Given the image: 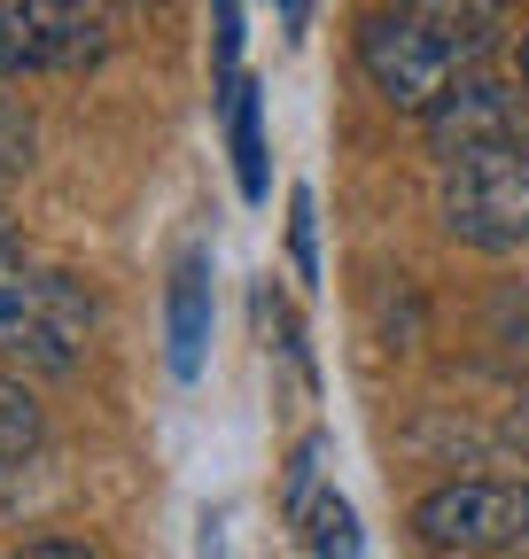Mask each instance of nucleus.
<instances>
[{
    "mask_svg": "<svg viewBox=\"0 0 529 559\" xmlns=\"http://www.w3.org/2000/svg\"><path fill=\"white\" fill-rule=\"evenodd\" d=\"M483 55H491V24L421 16V9H381L358 24V70L389 109H413V117H428L459 79H475Z\"/></svg>",
    "mask_w": 529,
    "mask_h": 559,
    "instance_id": "1",
    "label": "nucleus"
},
{
    "mask_svg": "<svg viewBox=\"0 0 529 559\" xmlns=\"http://www.w3.org/2000/svg\"><path fill=\"white\" fill-rule=\"evenodd\" d=\"M94 342V296L86 280L55 264H0V358L32 373H71Z\"/></svg>",
    "mask_w": 529,
    "mask_h": 559,
    "instance_id": "2",
    "label": "nucleus"
},
{
    "mask_svg": "<svg viewBox=\"0 0 529 559\" xmlns=\"http://www.w3.org/2000/svg\"><path fill=\"white\" fill-rule=\"evenodd\" d=\"M125 39L117 0H0V79H71Z\"/></svg>",
    "mask_w": 529,
    "mask_h": 559,
    "instance_id": "3",
    "label": "nucleus"
},
{
    "mask_svg": "<svg viewBox=\"0 0 529 559\" xmlns=\"http://www.w3.org/2000/svg\"><path fill=\"white\" fill-rule=\"evenodd\" d=\"M436 210L468 249H521L529 241V140L451 156L444 187H436Z\"/></svg>",
    "mask_w": 529,
    "mask_h": 559,
    "instance_id": "4",
    "label": "nucleus"
},
{
    "mask_svg": "<svg viewBox=\"0 0 529 559\" xmlns=\"http://www.w3.org/2000/svg\"><path fill=\"white\" fill-rule=\"evenodd\" d=\"M428 551H506L529 544V474L521 481H444L413 506Z\"/></svg>",
    "mask_w": 529,
    "mask_h": 559,
    "instance_id": "5",
    "label": "nucleus"
},
{
    "mask_svg": "<svg viewBox=\"0 0 529 559\" xmlns=\"http://www.w3.org/2000/svg\"><path fill=\"white\" fill-rule=\"evenodd\" d=\"M428 140H436V156H475V148H506V140H521V94L491 86V79H459L428 117Z\"/></svg>",
    "mask_w": 529,
    "mask_h": 559,
    "instance_id": "6",
    "label": "nucleus"
},
{
    "mask_svg": "<svg viewBox=\"0 0 529 559\" xmlns=\"http://www.w3.org/2000/svg\"><path fill=\"white\" fill-rule=\"evenodd\" d=\"M203 358H211V257L187 249L164 288V366L172 381H203Z\"/></svg>",
    "mask_w": 529,
    "mask_h": 559,
    "instance_id": "7",
    "label": "nucleus"
},
{
    "mask_svg": "<svg viewBox=\"0 0 529 559\" xmlns=\"http://www.w3.org/2000/svg\"><path fill=\"white\" fill-rule=\"evenodd\" d=\"M226 140H234V179L249 202H264V102H257V79H234L226 86Z\"/></svg>",
    "mask_w": 529,
    "mask_h": 559,
    "instance_id": "8",
    "label": "nucleus"
},
{
    "mask_svg": "<svg viewBox=\"0 0 529 559\" xmlns=\"http://www.w3.org/2000/svg\"><path fill=\"white\" fill-rule=\"evenodd\" d=\"M296 536H304V551L311 559H366V536H358V513H351V498H311V513L296 521Z\"/></svg>",
    "mask_w": 529,
    "mask_h": 559,
    "instance_id": "9",
    "label": "nucleus"
},
{
    "mask_svg": "<svg viewBox=\"0 0 529 559\" xmlns=\"http://www.w3.org/2000/svg\"><path fill=\"white\" fill-rule=\"evenodd\" d=\"M39 451V404L24 396V381L0 373V474H16Z\"/></svg>",
    "mask_w": 529,
    "mask_h": 559,
    "instance_id": "10",
    "label": "nucleus"
},
{
    "mask_svg": "<svg viewBox=\"0 0 529 559\" xmlns=\"http://www.w3.org/2000/svg\"><path fill=\"white\" fill-rule=\"evenodd\" d=\"M32 148H39V132H32L24 102H16V94H0V179L32 171Z\"/></svg>",
    "mask_w": 529,
    "mask_h": 559,
    "instance_id": "11",
    "label": "nucleus"
},
{
    "mask_svg": "<svg viewBox=\"0 0 529 559\" xmlns=\"http://www.w3.org/2000/svg\"><path fill=\"white\" fill-rule=\"evenodd\" d=\"M289 257H296L304 280H319V202H311V187L289 194Z\"/></svg>",
    "mask_w": 529,
    "mask_h": 559,
    "instance_id": "12",
    "label": "nucleus"
},
{
    "mask_svg": "<svg viewBox=\"0 0 529 559\" xmlns=\"http://www.w3.org/2000/svg\"><path fill=\"white\" fill-rule=\"evenodd\" d=\"M319 459H327V443H319V436H304V443H296V459H289V489H281L289 521H304V513H311V481H319Z\"/></svg>",
    "mask_w": 529,
    "mask_h": 559,
    "instance_id": "13",
    "label": "nucleus"
},
{
    "mask_svg": "<svg viewBox=\"0 0 529 559\" xmlns=\"http://www.w3.org/2000/svg\"><path fill=\"white\" fill-rule=\"evenodd\" d=\"M242 79V0H219V94Z\"/></svg>",
    "mask_w": 529,
    "mask_h": 559,
    "instance_id": "14",
    "label": "nucleus"
},
{
    "mask_svg": "<svg viewBox=\"0 0 529 559\" xmlns=\"http://www.w3.org/2000/svg\"><path fill=\"white\" fill-rule=\"evenodd\" d=\"M397 9H421V16H459V24H491L506 0H397Z\"/></svg>",
    "mask_w": 529,
    "mask_h": 559,
    "instance_id": "15",
    "label": "nucleus"
},
{
    "mask_svg": "<svg viewBox=\"0 0 529 559\" xmlns=\"http://www.w3.org/2000/svg\"><path fill=\"white\" fill-rule=\"evenodd\" d=\"M16 559H94L86 544H62V536H47V544H24Z\"/></svg>",
    "mask_w": 529,
    "mask_h": 559,
    "instance_id": "16",
    "label": "nucleus"
},
{
    "mask_svg": "<svg viewBox=\"0 0 529 559\" xmlns=\"http://www.w3.org/2000/svg\"><path fill=\"white\" fill-rule=\"evenodd\" d=\"M498 436H506V443H514V451H529V396H521V404H514V412H506V428H498Z\"/></svg>",
    "mask_w": 529,
    "mask_h": 559,
    "instance_id": "17",
    "label": "nucleus"
},
{
    "mask_svg": "<svg viewBox=\"0 0 529 559\" xmlns=\"http://www.w3.org/2000/svg\"><path fill=\"white\" fill-rule=\"evenodd\" d=\"M506 319H514V334L529 342V296H521V304H506Z\"/></svg>",
    "mask_w": 529,
    "mask_h": 559,
    "instance_id": "18",
    "label": "nucleus"
},
{
    "mask_svg": "<svg viewBox=\"0 0 529 559\" xmlns=\"http://www.w3.org/2000/svg\"><path fill=\"white\" fill-rule=\"evenodd\" d=\"M304 9H311V0H281V16H289V32L304 24Z\"/></svg>",
    "mask_w": 529,
    "mask_h": 559,
    "instance_id": "19",
    "label": "nucleus"
},
{
    "mask_svg": "<svg viewBox=\"0 0 529 559\" xmlns=\"http://www.w3.org/2000/svg\"><path fill=\"white\" fill-rule=\"evenodd\" d=\"M521 86H529V32H521Z\"/></svg>",
    "mask_w": 529,
    "mask_h": 559,
    "instance_id": "20",
    "label": "nucleus"
},
{
    "mask_svg": "<svg viewBox=\"0 0 529 559\" xmlns=\"http://www.w3.org/2000/svg\"><path fill=\"white\" fill-rule=\"evenodd\" d=\"M9 234H16V226H9V210H0V249H9Z\"/></svg>",
    "mask_w": 529,
    "mask_h": 559,
    "instance_id": "21",
    "label": "nucleus"
}]
</instances>
